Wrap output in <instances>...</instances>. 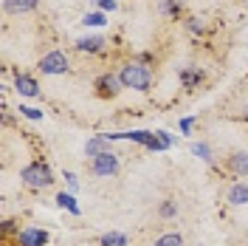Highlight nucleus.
Here are the masks:
<instances>
[{"instance_id":"nucleus-1","label":"nucleus","mask_w":248,"mask_h":246,"mask_svg":"<svg viewBox=\"0 0 248 246\" xmlns=\"http://www.w3.org/2000/svg\"><path fill=\"white\" fill-rule=\"evenodd\" d=\"M119 79H122L124 88L150 91V85H153V71H150L147 65H141V62H127V65H122V71H119Z\"/></svg>"},{"instance_id":"nucleus-2","label":"nucleus","mask_w":248,"mask_h":246,"mask_svg":"<svg viewBox=\"0 0 248 246\" xmlns=\"http://www.w3.org/2000/svg\"><path fill=\"white\" fill-rule=\"evenodd\" d=\"M20 178L29 190H46V187L54 184V173L46 161H34V164H26L20 170Z\"/></svg>"},{"instance_id":"nucleus-3","label":"nucleus","mask_w":248,"mask_h":246,"mask_svg":"<svg viewBox=\"0 0 248 246\" xmlns=\"http://www.w3.org/2000/svg\"><path fill=\"white\" fill-rule=\"evenodd\" d=\"M40 71L48 74V77H60V74H68L71 71V60L65 51H48L46 57L40 60Z\"/></svg>"},{"instance_id":"nucleus-4","label":"nucleus","mask_w":248,"mask_h":246,"mask_svg":"<svg viewBox=\"0 0 248 246\" xmlns=\"http://www.w3.org/2000/svg\"><path fill=\"white\" fill-rule=\"evenodd\" d=\"M119 167H122V164H119V156L113 153V150L91 158V173L99 176V178H113V176L119 173Z\"/></svg>"},{"instance_id":"nucleus-5","label":"nucleus","mask_w":248,"mask_h":246,"mask_svg":"<svg viewBox=\"0 0 248 246\" xmlns=\"http://www.w3.org/2000/svg\"><path fill=\"white\" fill-rule=\"evenodd\" d=\"M48 244V232L37 229V227H29V229L17 232V246H46Z\"/></svg>"},{"instance_id":"nucleus-6","label":"nucleus","mask_w":248,"mask_h":246,"mask_svg":"<svg viewBox=\"0 0 248 246\" xmlns=\"http://www.w3.org/2000/svg\"><path fill=\"white\" fill-rule=\"evenodd\" d=\"M226 167H229V173H234L237 178H248V153L246 150L232 153L229 156V161H226Z\"/></svg>"},{"instance_id":"nucleus-7","label":"nucleus","mask_w":248,"mask_h":246,"mask_svg":"<svg viewBox=\"0 0 248 246\" xmlns=\"http://www.w3.org/2000/svg\"><path fill=\"white\" fill-rule=\"evenodd\" d=\"M96 88H99L102 96H116L124 85H122V79H119V74H102V77L96 79Z\"/></svg>"},{"instance_id":"nucleus-8","label":"nucleus","mask_w":248,"mask_h":246,"mask_svg":"<svg viewBox=\"0 0 248 246\" xmlns=\"http://www.w3.org/2000/svg\"><path fill=\"white\" fill-rule=\"evenodd\" d=\"M15 91L20 96H40V85L29 77V74H17L15 77Z\"/></svg>"},{"instance_id":"nucleus-9","label":"nucleus","mask_w":248,"mask_h":246,"mask_svg":"<svg viewBox=\"0 0 248 246\" xmlns=\"http://www.w3.org/2000/svg\"><path fill=\"white\" fill-rule=\"evenodd\" d=\"M6 15H31L37 9V0H3Z\"/></svg>"},{"instance_id":"nucleus-10","label":"nucleus","mask_w":248,"mask_h":246,"mask_svg":"<svg viewBox=\"0 0 248 246\" xmlns=\"http://www.w3.org/2000/svg\"><path fill=\"white\" fill-rule=\"evenodd\" d=\"M226 198H229V204H234V207L248 204V184H246V181L232 184V187H229V193H226Z\"/></svg>"},{"instance_id":"nucleus-11","label":"nucleus","mask_w":248,"mask_h":246,"mask_svg":"<svg viewBox=\"0 0 248 246\" xmlns=\"http://www.w3.org/2000/svg\"><path fill=\"white\" fill-rule=\"evenodd\" d=\"M110 139L102 133V136H93V139H88V144H85V156H91V158H96V156H102V153H108L110 147Z\"/></svg>"},{"instance_id":"nucleus-12","label":"nucleus","mask_w":248,"mask_h":246,"mask_svg":"<svg viewBox=\"0 0 248 246\" xmlns=\"http://www.w3.org/2000/svg\"><path fill=\"white\" fill-rule=\"evenodd\" d=\"M181 82H184V88H195V85L203 82V71L201 68H184L181 71Z\"/></svg>"},{"instance_id":"nucleus-13","label":"nucleus","mask_w":248,"mask_h":246,"mask_svg":"<svg viewBox=\"0 0 248 246\" xmlns=\"http://www.w3.org/2000/svg\"><path fill=\"white\" fill-rule=\"evenodd\" d=\"M77 48L79 51H102L105 48V37H85V40H77Z\"/></svg>"},{"instance_id":"nucleus-14","label":"nucleus","mask_w":248,"mask_h":246,"mask_svg":"<svg viewBox=\"0 0 248 246\" xmlns=\"http://www.w3.org/2000/svg\"><path fill=\"white\" fill-rule=\"evenodd\" d=\"M99 244H102V246H127L130 241H127V235H124V232H105V235L99 238Z\"/></svg>"},{"instance_id":"nucleus-15","label":"nucleus","mask_w":248,"mask_h":246,"mask_svg":"<svg viewBox=\"0 0 248 246\" xmlns=\"http://www.w3.org/2000/svg\"><path fill=\"white\" fill-rule=\"evenodd\" d=\"M57 204H60V207H65L71 215H79V207H77V201H74V195H71V193H60V195H57Z\"/></svg>"},{"instance_id":"nucleus-16","label":"nucleus","mask_w":248,"mask_h":246,"mask_svg":"<svg viewBox=\"0 0 248 246\" xmlns=\"http://www.w3.org/2000/svg\"><path fill=\"white\" fill-rule=\"evenodd\" d=\"M153 246H184V238H181L178 232H167V235H161Z\"/></svg>"},{"instance_id":"nucleus-17","label":"nucleus","mask_w":248,"mask_h":246,"mask_svg":"<svg viewBox=\"0 0 248 246\" xmlns=\"http://www.w3.org/2000/svg\"><path fill=\"white\" fill-rule=\"evenodd\" d=\"M192 153L198 158H203V161H212V147L206 141H192Z\"/></svg>"},{"instance_id":"nucleus-18","label":"nucleus","mask_w":248,"mask_h":246,"mask_svg":"<svg viewBox=\"0 0 248 246\" xmlns=\"http://www.w3.org/2000/svg\"><path fill=\"white\" fill-rule=\"evenodd\" d=\"M167 15H172V17H178L181 15V0H164V6H161Z\"/></svg>"},{"instance_id":"nucleus-19","label":"nucleus","mask_w":248,"mask_h":246,"mask_svg":"<svg viewBox=\"0 0 248 246\" xmlns=\"http://www.w3.org/2000/svg\"><path fill=\"white\" fill-rule=\"evenodd\" d=\"M85 26H102L105 23V15L102 12H93V15H85V20H82Z\"/></svg>"},{"instance_id":"nucleus-20","label":"nucleus","mask_w":248,"mask_h":246,"mask_svg":"<svg viewBox=\"0 0 248 246\" xmlns=\"http://www.w3.org/2000/svg\"><path fill=\"white\" fill-rule=\"evenodd\" d=\"M155 136L161 139V144H164V150H167V147H172V144H175V139L170 136V130H155Z\"/></svg>"},{"instance_id":"nucleus-21","label":"nucleus","mask_w":248,"mask_h":246,"mask_svg":"<svg viewBox=\"0 0 248 246\" xmlns=\"http://www.w3.org/2000/svg\"><path fill=\"white\" fill-rule=\"evenodd\" d=\"M20 113H23V116H29V119H43V110L29 108V105H20Z\"/></svg>"},{"instance_id":"nucleus-22","label":"nucleus","mask_w":248,"mask_h":246,"mask_svg":"<svg viewBox=\"0 0 248 246\" xmlns=\"http://www.w3.org/2000/svg\"><path fill=\"white\" fill-rule=\"evenodd\" d=\"M175 212H178V207H175L172 201H167V204H161V215H164V218H172Z\"/></svg>"},{"instance_id":"nucleus-23","label":"nucleus","mask_w":248,"mask_h":246,"mask_svg":"<svg viewBox=\"0 0 248 246\" xmlns=\"http://www.w3.org/2000/svg\"><path fill=\"white\" fill-rule=\"evenodd\" d=\"M65 181H68V187H71V190H79V178L74 176V173H71V170L65 173Z\"/></svg>"},{"instance_id":"nucleus-24","label":"nucleus","mask_w":248,"mask_h":246,"mask_svg":"<svg viewBox=\"0 0 248 246\" xmlns=\"http://www.w3.org/2000/svg\"><path fill=\"white\" fill-rule=\"evenodd\" d=\"M99 6H102L105 12H113V9H116V0H99Z\"/></svg>"},{"instance_id":"nucleus-25","label":"nucleus","mask_w":248,"mask_h":246,"mask_svg":"<svg viewBox=\"0 0 248 246\" xmlns=\"http://www.w3.org/2000/svg\"><path fill=\"white\" fill-rule=\"evenodd\" d=\"M189 31H195V34H198V31H203V23H198V20L192 17V20H189Z\"/></svg>"},{"instance_id":"nucleus-26","label":"nucleus","mask_w":248,"mask_h":246,"mask_svg":"<svg viewBox=\"0 0 248 246\" xmlns=\"http://www.w3.org/2000/svg\"><path fill=\"white\" fill-rule=\"evenodd\" d=\"M192 124H195V119H184V122H181V130L189 133V130H192Z\"/></svg>"},{"instance_id":"nucleus-27","label":"nucleus","mask_w":248,"mask_h":246,"mask_svg":"<svg viewBox=\"0 0 248 246\" xmlns=\"http://www.w3.org/2000/svg\"><path fill=\"white\" fill-rule=\"evenodd\" d=\"M3 232L12 235V232H15V221H3Z\"/></svg>"}]
</instances>
